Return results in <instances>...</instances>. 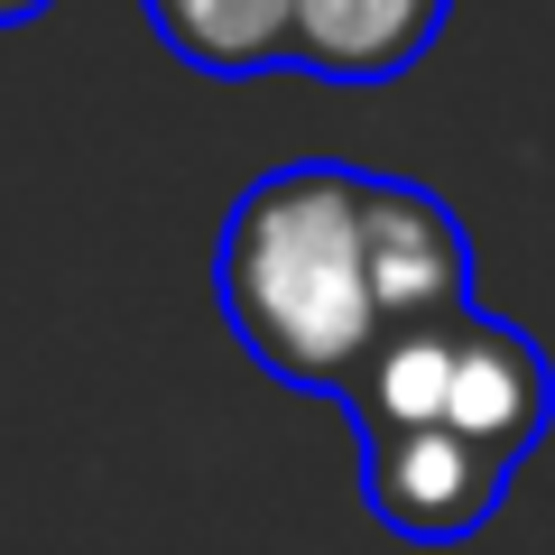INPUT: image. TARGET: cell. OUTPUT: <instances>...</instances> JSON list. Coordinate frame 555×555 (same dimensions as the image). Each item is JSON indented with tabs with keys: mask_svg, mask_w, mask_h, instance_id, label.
<instances>
[{
	"mask_svg": "<svg viewBox=\"0 0 555 555\" xmlns=\"http://www.w3.org/2000/svg\"><path fill=\"white\" fill-rule=\"evenodd\" d=\"M149 28L195 75H269V65H287L297 0H149Z\"/></svg>",
	"mask_w": 555,
	"mask_h": 555,
	"instance_id": "8992f818",
	"label": "cell"
},
{
	"mask_svg": "<svg viewBox=\"0 0 555 555\" xmlns=\"http://www.w3.org/2000/svg\"><path fill=\"white\" fill-rule=\"evenodd\" d=\"M361 269H371L379 334L473 315V241L436 185L361 177Z\"/></svg>",
	"mask_w": 555,
	"mask_h": 555,
	"instance_id": "7a4b0ae2",
	"label": "cell"
},
{
	"mask_svg": "<svg viewBox=\"0 0 555 555\" xmlns=\"http://www.w3.org/2000/svg\"><path fill=\"white\" fill-rule=\"evenodd\" d=\"M56 0H0V28H28V20H47Z\"/></svg>",
	"mask_w": 555,
	"mask_h": 555,
	"instance_id": "52a82bcc",
	"label": "cell"
},
{
	"mask_svg": "<svg viewBox=\"0 0 555 555\" xmlns=\"http://www.w3.org/2000/svg\"><path fill=\"white\" fill-rule=\"evenodd\" d=\"M546 416H555L546 352H537L509 315H481V306H473V315L454 324V343H444V408H436V426L463 436L481 463L518 473L528 444L546 436Z\"/></svg>",
	"mask_w": 555,
	"mask_h": 555,
	"instance_id": "3957f363",
	"label": "cell"
},
{
	"mask_svg": "<svg viewBox=\"0 0 555 555\" xmlns=\"http://www.w3.org/2000/svg\"><path fill=\"white\" fill-rule=\"evenodd\" d=\"M361 491H371L379 528L416 537V546H454V537H473L500 509L509 473L481 463L444 426H371L361 436Z\"/></svg>",
	"mask_w": 555,
	"mask_h": 555,
	"instance_id": "277c9868",
	"label": "cell"
},
{
	"mask_svg": "<svg viewBox=\"0 0 555 555\" xmlns=\"http://www.w3.org/2000/svg\"><path fill=\"white\" fill-rule=\"evenodd\" d=\"M444 10L454 0H297L287 65L324 83H389L444 38Z\"/></svg>",
	"mask_w": 555,
	"mask_h": 555,
	"instance_id": "5b68a950",
	"label": "cell"
},
{
	"mask_svg": "<svg viewBox=\"0 0 555 555\" xmlns=\"http://www.w3.org/2000/svg\"><path fill=\"white\" fill-rule=\"evenodd\" d=\"M214 287L241 352L269 379L343 398L379 352V306L361 269V167L297 158L241 185L214 250Z\"/></svg>",
	"mask_w": 555,
	"mask_h": 555,
	"instance_id": "6da1fadb",
	"label": "cell"
}]
</instances>
